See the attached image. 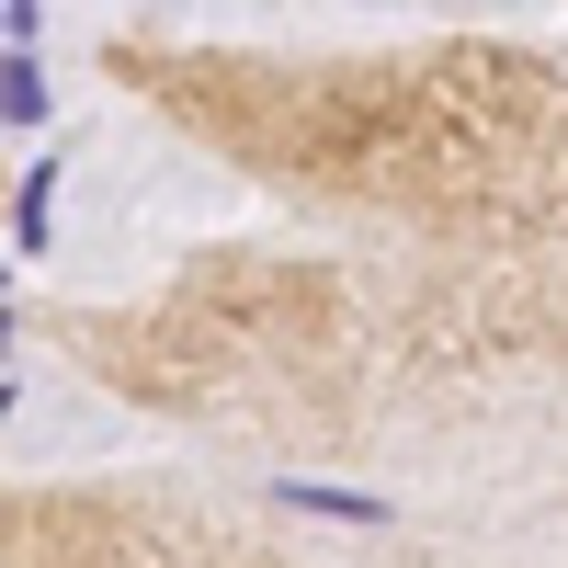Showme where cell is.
<instances>
[{
  "mask_svg": "<svg viewBox=\"0 0 568 568\" xmlns=\"http://www.w3.org/2000/svg\"><path fill=\"white\" fill-rule=\"evenodd\" d=\"M284 511H318V524H398L387 489H342V478H273Z\"/></svg>",
  "mask_w": 568,
  "mask_h": 568,
  "instance_id": "cell-1",
  "label": "cell"
},
{
  "mask_svg": "<svg viewBox=\"0 0 568 568\" xmlns=\"http://www.w3.org/2000/svg\"><path fill=\"white\" fill-rule=\"evenodd\" d=\"M12 251L23 262L58 251V160H23V182H12Z\"/></svg>",
  "mask_w": 568,
  "mask_h": 568,
  "instance_id": "cell-2",
  "label": "cell"
},
{
  "mask_svg": "<svg viewBox=\"0 0 568 568\" xmlns=\"http://www.w3.org/2000/svg\"><path fill=\"white\" fill-rule=\"evenodd\" d=\"M0 125H12V136H45V69H34V58H0Z\"/></svg>",
  "mask_w": 568,
  "mask_h": 568,
  "instance_id": "cell-3",
  "label": "cell"
},
{
  "mask_svg": "<svg viewBox=\"0 0 568 568\" xmlns=\"http://www.w3.org/2000/svg\"><path fill=\"white\" fill-rule=\"evenodd\" d=\"M34 34H45V0H0V45L12 58H34Z\"/></svg>",
  "mask_w": 568,
  "mask_h": 568,
  "instance_id": "cell-4",
  "label": "cell"
}]
</instances>
